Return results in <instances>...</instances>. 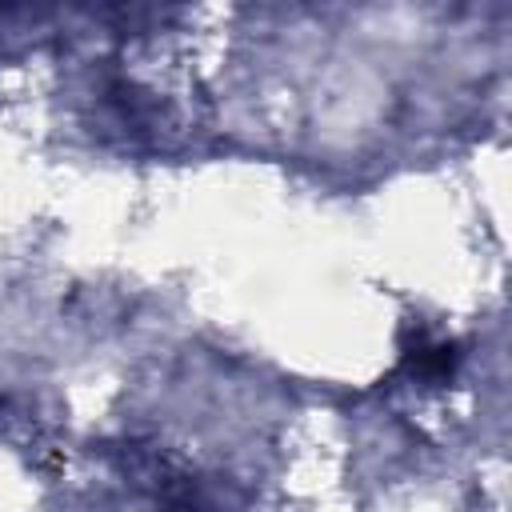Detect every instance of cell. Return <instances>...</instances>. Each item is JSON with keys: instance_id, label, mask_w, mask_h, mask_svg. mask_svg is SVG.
<instances>
[{"instance_id": "cell-1", "label": "cell", "mask_w": 512, "mask_h": 512, "mask_svg": "<svg viewBox=\"0 0 512 512\" xmlns=\"http://www.w3.org/2000/svg\"><path fill=\"white\" fill-rule=\"evenodd\" d=\"M460 352L452 344H432V348H412L408 352V372L420 380H448L456 368Z\"/></svg>"}]
</instances>
